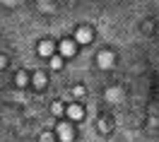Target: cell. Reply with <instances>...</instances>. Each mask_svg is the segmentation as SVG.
Instances as JSON below:
<instances>
[{"mask_svg": "<svg viewBox=\"0 0 159 142\" xmlns=\"http://www.w3.org/2000/svg\"><path fill=\"white\" fill-rule=\"evenodd\" d=\"M51 68H56V70H58V68H63V60L53 55V58H51Z\"/></svg>", "mask_w": 159, "mask_h": 142, "instance_id": "obj_6", "label": "cell"}, {"mask_svg": "<svg viewBox=\"0 0 159 142\" xmlns=\"http://www.w3.org/2000/svg\"><path fill=\"white\" fill-rule=\"evenodd\" d=\"M51 111H53V113H60L63 109H60V104H53V106H51Z\"/></svg>", "mask_w": 159, "mask_h": 142, "instance_id": "obj_11", "label": "cell"}, {"mask_svg": "<svg viewBox=\"0 0 159 142\" xmlns=\"http://www.w3.org/2000/svg\"><path fill=\"white\" fill-rule=\"evenodd\" d=\"M34 77H36V80H34V84H39V87H43V75L39 72V75H34Z\"/></svg>", "mask_w": 159, "mask_h": 142, "instance_id": "obj_7", "label": "cell"}, {"mask_svg": "<svg viewBox=\"0 0 159 142\" xmlns=\"http://www.w3.org/2000/svg\"><path fill=\"white\" fill-rule=\"evenodd\" d=\"M77 41H80V43H87V41H89V31H80Z\"/></svg>", "mask_w": 159, "mask_h": 142, "instance_id": "obj_4", "label": "cell"}, {"mask_svg": "<svg viewBox=\"0 0 159 142\" xmlns=\"http://www.w3.org/2000/svg\"><path fill=\"white\" fill-rule=\"evenodd\" d=\"M99 65H101V68H109V65H111V55H109V53H101V55H99Z\"/></svg>", "mask_w": 159, "mask_h": 142, "instance_id": "obj_3", "label": "cell"}, {"mask_svg": "<svg viewBox=\"0 0 159 142\" xmlns=\"http://www.w3.org/2000/svg\"><path fill=\"white\" fill-rule=\"evenodd\" d=\"M17 82H20V84H24V82H27V75H24V72H20V75H17Z\"/></svg>", "mask_w": 159, "mask_h": 142, "instance_id": "obj_9", "label": "cell"}, {"mask_svg": "<svg viewBox=\"0 0 159 142\" xmlns=\"http://www.w3.org/2000/svg\"><path fill=\"white\" fill-rule=\"evenodd\" d=\"M2 65H5V60H2V58H0V68H2Z\"/></svg>", "mask_w": 159, "mask_h": 142, "instance_id": "obj_12", "label": "cell"}, {"mask_svg": "<svg viewBox=\"0 0 159 142\" xmlns=\"http://www.w3.org/2000/svg\"><path fill=\"white\" fill-rule=\"evenodd\" d=\"M41 142H53V137H51V132H43V137H41Z\"/></svg>", "mask_w": 159, "mask_h": 142, "instance_id": "obj_10", "label": "cell"}, {"mask_svg": "<svg viewBox=\"0 0 159 142\" xmlns=\"http://www.w3.org/2000/svg\"><path fill=\"white\" fill-rule=\"evenodd\" d=\"M68 116L72 118V121H80V118H82V109H80V106H70V109H68Z\"/></svg>", "mask_w": 159, "mask_h": 142, "instance_id": "obj_2", "label": "cell"}, {"mask_svg": "<svg viewBox=\"0 0 159 142\" xmlns=\"http://www.w3.org/2000/svg\"><path fill=\"white\" fill-rule=\"evenodd\" d=\"M58 132H60V140H63V142H70V140H72V128H70L68 123H63V125L58 128Z\"/></svg>", "mask_w": 159, "mask_h": 142, "instance_id": "obj_1", "label": "cell"}, {"mask_svg": "<svg viewBox=\"0 0 159 142\" xmlns=\"http://www.w3.org/2000/svg\"><path fill=\"white\" fill-rule=\"evenodd\" d=\"M41 53H46V55H48V53H51V43H43V46H41Z\"/></svg>", "mask_w": 159, "mask_h": 142, "instance_id": "obj_8", "label": "cell"}, {"mask_svg": "<svg viewBox=\"0 0 159 142\" xmlns=\"http://www.w3.org/2000/svg\"><path fill=\"white\" fill-rule=\"evenodd\" d=\"M72 51H75V46H72L70 41H65V43H63V53H65V55H70Z\"/></svg>", "mask_w": 159, "mask_h": 142, "instance_id": "obj_5", "label": "cell"}]
</instances>
